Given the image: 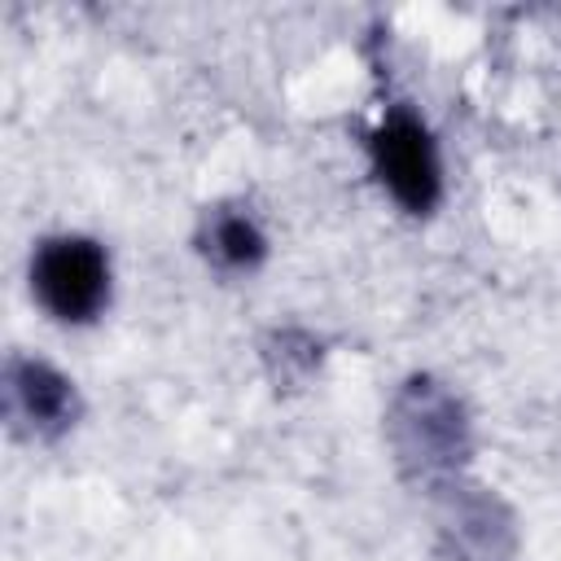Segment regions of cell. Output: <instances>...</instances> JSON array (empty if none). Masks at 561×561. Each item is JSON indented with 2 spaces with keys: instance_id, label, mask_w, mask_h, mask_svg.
<instances>
[{
  "instance_id": "6da1fadb",
  "label": "cell",
  "mask_w": 561,
  "mask_h": 561,
  "mask_svg": "<svg viewBox=\"0 0 561 561\" xmlns=\"http://www.w3.org/2000/svg\"><path fill=\"white\" fill-rule=\"evenodd\" d=\"M394 443H399V456L416 465L425 478L456 469L465 456L460 403L430 381H412L394 403Z\"/></svg>"
},
{
  "instance_id": "7a4b0ae2",
  "label": "cell",
  "mask_w": 561,
  "mask_h": 561,
  "mask_svg": "<svg viewBox=\"0 0 561 561\" xmlns=\"http://www.w3.org/2000/svg\"><path fill=\"white\" fill-rule=\"evenodd\" d=\"M105 285H110L105 254L83 237L48 241L35 254V289H39L44 307L61 320L96 316V307L105 302Z\"/></svg>"
},
{
  "instance_id": "3957f363",
  "label": "cell",
  "mask_w": 561,
  "mask_h": 561,
  "mask_svg": "<svg viewBox=\"0 0 561 561\" xmlns=\"http://www.w3.org/2000/svg\"><path fill=\"white\" fill-rule=\"evenodd\" d=\"M373 153H377V171H381L386 188L408 210H430L434 206V197H438V153H434L421 123H412L403 114L390 118L377 131Z\"/></svg>"
},
{
  "instance_id": "277c9868",
  "label": "cell",
  "mask_w": 561,
  "mask_h": 561,
  "mask_svg": "<svg viewBox=\"0 0 561 561\" xmlns=\"http://www.w3.org/2000/svg\"><path fill=\"white\" fill-rule=\"evenodd\" d=\"M13 394L35 425H61L70 412V386L44 364H22L13 373Z\"/></svg>"
},
{
  "instance_id": "5b68a950",
  "label": "cell",
  "mask_w": 561,
  "mask_h": 561,
  "mask_svg": "<svg viewBox=\"0 0 561 561\" xmlns=\"http://www.w3.org/2000/svg\"><path fill=\"white\" fill-rule=\"evenodd\" d=\"M215 254L228 263H254L263 254V237L254 232L245 215H224L215 224Z\"/></svg>"
}]
</instances>
